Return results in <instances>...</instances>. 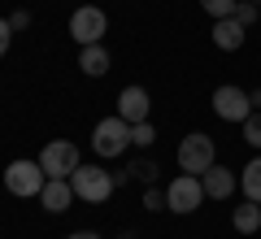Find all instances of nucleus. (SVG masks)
<instances>
[{
  "label": "nucleus",
  "instance_id": "nucleus-1",
  "mask_svg": "<svg viewBox=\"0 0 261 239\" xmlns=\"http://www.w3.org/2000/svg\"><path fill=\"white\" fill-rule=\"evenodd\" d=\"M92 148H96V156H122L130 148V122L126 118H100L96 122V130H92Z\"/></svg>",
  "mask_w": 261,
  "mask_h": 239
},
{
  "label": "nucleus",
  "instance_id": "nucleus-2",
  "mask_svg": "<svg viewBox=\"0 0 261 239\" xmlns=\"http://www.w3.org/2000/svg\"><path fill=\"white\" fill-rule=\"evenodd\" d=\"M70 187H74L79 200L105 204V200H109V192H113V174H105L100 166H79L74 174H70Z\"/></svg>",
  "mask_w": 261,
  "mask_h": 239
},
{
  "label": "nucleus",
  "instance_id": "nucleus-3",
  "mask_svg": "<svg viewBox=\"0 0 261 239\" xmlns=\"http://www.w3.org/2000/svg\"><path fill=\"white\" fill-rule=\"evenodd\" d=\"M44 183H48V174H44L39 161H9V170H5V187H9L13 196H22V200L39 196Z\"/></svg>",
  "mask_w": 261,
  "mask_h": 239
},
{
  "label": "nucleus",
  "instance_id": "nucleus-4",
  "mask_svg": "<svg viewBox=\"0 0 261 239\" xmlns=\"http://www.w3.org/2000/svg\"><path fill=\"white\" fill-rule=\"evenodd\" d=\"M214 161H218L214 139L200 135V130H196V135H187L183 144H178V170H183V174H205Z\"/></svg>",
  "mask_w": 261,
  "mask_h": 239
},
{
  "label": "nucleus",
  "instance_id": "nucleus-5",
  "mask_svg": "<svg viewBox=\"0 0 261 239\" xmlns=\"http://www.w3.org/2000/svg\"><path fill=\"white\" fill-rule=\"evenodd\" d=\"M200 200H205V183H200V174H178L174 183L166 187V209L170 213H196Z\"/></svg>",
  "mask_w": 261,
  "mask_h": 239
},
{
  "label": "nucleus",
  "instance_id": "nucleus-6",
  "mask_svg": "<svg viewBox=\"0 0 261 239\" xmlns=\"http://www.w3.org/2000/svg\"><path fill=\"white\" fill-rule=\"evenodd\" d=\"M39 166H44L48 178H70L83 161H79V148L70 144V139H53V144L39 152Z\"/></svg>",
  "mask_w": 261,
  "mask_h": 239
},
{
  "label": "nucleus",
  "instance_id": "nucleus-7",
  "mask_svg": "<svg viewBox=\"0 0 261 239\" xmlns=\"http://www.w3.org/2000/svg\"><path fill=\"white\" fill-rule=\"evenodd\" d=\"M105 26H109V18H105V9H96V5H83V9L70 13V35H74V44H79V48L100 44Z\"/></svg>",
  "mask_w": 261,
  "mask_h": 239
},
{
  "label": "nucleus",
  "instance_id": "nucleus-8",
  "mask_svg": "<svg viewBox=\"0 0 261 239\" xmlns=\"http://www.w3.org/2000/svg\"><path fill=\"white\" fill-rule=\"evenodd\" d=\"M214 113L222 122H244L252 113V96L235 83H222V87H214Z\"/></svg>",
  "mask_w": 261,
  "mask_h": 239
},
{
  "label": "nucleus",
  "instance_id": "nucleus-9",
  "mask_svg": "<svg viewBox=\"0 0 261 239\" xmlns=\"http://www.w3.org/2000/svg\"><path fill=\"white\" fill-rule=\"evenodd\" d=\"M148 109H152L148 87H140V83L122 87V96H118V118H126L130 126H135V122H148Z\"/></svg>",
  "mask_w": 261,
  "mask_h": 239
},
{
  "label": "nucleus",
  "instance_id": "nucleus-10",
  "mask_svg": "<svg viewBox=\"0 0 261 239\" xmlns=\"http://www.w3.org/2000/svg\"><path fill=\"white\" fill-rule=\"evenodd\" d=\"M200 183H205V196H214V200H226V196L240 187V178H235L226 166H218V161H214V166L200 174Z\"/></svg>",
  "mask_w": 261,
  "mask_h": 239
},
{
  "label": "nucleus",
  "instance_id": "nucleus-11",
  "mask_svg": "<svg viewBox=\"0 0 261 239\" xmlns=\"http://www.w3.org/2000/svg\"><path fill=\"white\" fill-rule=\"evenodd\" d=\"M39 200H44L48 213H65V209H70V200H74V187H70V178H48L44 192H39Z\"/></svg>",
  "mask_w": 261,
  "mask_h": 239
},
{
  "label": "nucleus",
  "instance_id": "nucleus-12",
  "mask_svg": "<svg viewBox=\"0 0 261 239\" xmlns=\"http://www.w3.org/2000/svg\"><path fill=\"white\" fill-rule=\"evenodd\" d=\"M244 35H248V31H244L235 18H218V22H214V44L222 48V52H235V48H244Z\"/></svg>",
  "mask_w": 261,
  "mask_h": 239
},
{
  "label": "nucleus",
  "instance_id": "nucleus-13",
  "mask_svg": "<svg viewBox=\"0 0 261 239\" xmlns=\"http://www.w3.org/2000/svg\"><path fill=\"white\" fill-rule=\"evenodd\" d=\"M79 70H83L87 78H100V74H109V52H105L100 44H87L83 52H79Z\"/></svg>",
  "mask_w": 261,
  "mask_h": 239
},
{
  "label": "nucleus",
  "instance_id": "nucleus-14",
  "mask_svg": "<svg viewBox=\"0 0 261 239\" xmlns=\"http://www.w3.org/2000/svg\"><path fill=\"white\" fill-rule=\"evenodd\" d=\"M235 230H240V235H252V230H261V204L257 200H244L240 209H235Z\"/></svg>",
  "mask_w": 261,
  "mask_h": 239
},
{
  "label": "nucleus",
  "instance_id": "nucleus-15",
  "mask_svg": "<svg viewBox=\"0 0 261 239\" xmlns=\"http://www.w3.org/2000/svg\"><path fill=\"white\" fill-rule=\"evenodd\" d=\"M240 187H244V196H248V200L261 204V156H252L248 166L240 170Z\"/></svg>",
  "mask_w": 261,
  "mask_h": 239
},
{
  "label": "nucleus",
  "instance_id": "nucleus-16",
  "mask_svg": "<svg viewBox=\"0 0 261 239\" xmlns=\"http://www.w3.org/2000/svg\"><path fill=\"white\" fill-rule=\"evenodd\" d=\"M231 18L240 22L244 31H248V26H257V18H261V9H257V5H252V0H240V5H235V13H231Z\"/></svg>",
  "mask_w": 261,
  "mask_h": 239
},
{
  "label": "nucleus",
  "instance_id": "nucleus-17",
  "mask_svg": "<svg viewBox=\"0 0 261 239\" xmlns=\"http://www.w3.org/2000/svg\"><path fill=\"white\" fill-rule=\"evenodd\" d=\"M240 126H244V144H248V148H261V113H248Z\"/></svg>",
  "mask_w": 261,
  "mask_h": 239
},
{
  "label": "nucleus",
  "instance_id": "nucleus-18",
  "mask_svg": "<svg viewBox=\"0 0 261 239\" xmlns=\"http://www.w3.org/2000/svg\"><path fill=\"white\" fill-rule=\"evenodd\" d=\"M200 5H205V13H209L214 22H218V18H231L240 0H200Z\"/></svg>",
  "mask_w": 261,
  "mask_h": 239
},
{
  "label": "nucleus",
  "instance_id": "nucleus-19",
  "mask_svg": "<svg viewBox=\"0 0 261 239\" xmlns=\"http://www.w3.org/2000/svg\"><path fill=\"white\" fill-rule=\"evenodd\" d=\"M152 139H157V130H152V122H135V126H130V144H135V148H148Z\"/></svg>",
  "mask_w": 261,
  "mask_h": 239
},
{
  "label": "nucleus",
  "instance_id": "nucleus-20",
  "mask_svg": "<svg viewBox=\"0 0 261 239\" xmlns=\"http://www.w3.org/2000/svg\"><path fill=\"white\" fill-rule=\"evenodd\" d=\"M126 174H130V178H140V183H152V178H157V166H152V161H135Z\"/></svg>",
  "mask_w": 261,
  "mask_h": 239
},
{
  "label": "nucleus",
  "instance_id": "nucleus-21",
  "mask_svg": "<svg viewBox=\"0 0 261 239\" xmlns=\"http://www.w3.org/2000/svg\"><path fill=\"white\" fill-rule=\"evenodd\" d=\"M144 209H166V192H152V183H148V192H144Z\"/></svg>",
  "mask_w": 261,
  "mask_h": 239
},
{
  "label": "nucleus",
  "instance_id": "nucleus-22",
  "mask_svg": "<svg viewBox=\"0 0 261 239\" xmlns=\"http://www.w3.org/2000/svg\"><path fill=\"white\" fill-rule=\"evenodd\" d=\"M9 44H13V26H9V18H0V57L9 52Z\"/></svg>",
  "mask_w": 261,
  "mask_h": 239
},
{
  "label": "nucleus",
  "instance_id": "nucleus-23",
  "mask_svg": "<svg viewBox=\"0 0 261 239\" xmlns=\"http://www.w3.org/2000/svg\"><path fill=\"white\" fill-rule=\"evenodd\" d=\"M9 26H13V31H22V26H31V13H27V9H18V13H13V18H9Z\"/></svg>",
  "mask_w": 261,
  "mask_h": 239
},
{
  "label": "nucleus",
  "instance_id": "nucleus-24",
  "mask_svg": "<svg viewBox=\"0 0 261 239\" xmlns=\"http://www.w3.org/2000/svg\"><path fill=\"white\" fill-rule=\"evenodd\" d=\"M70 239H100V235H92V230H74Z\"/></svg>",
  "mask_w": 261,
  "mask_h": 239
},
{
  "label": "nucleus",
  "instance_id": "nucleus-25",
  "mask_svg": "<svg viewBox=\"0 0 261 239\" xmlns=\"http://www.w3.org/2000/svg\"><path fill=\"white\" fill-rule=\"evenodd\" d=\"M252 5H261V0H252Z\"/></svg>",
  "mask_w": 261,
  "mask_h": 239
}]
</instances>
